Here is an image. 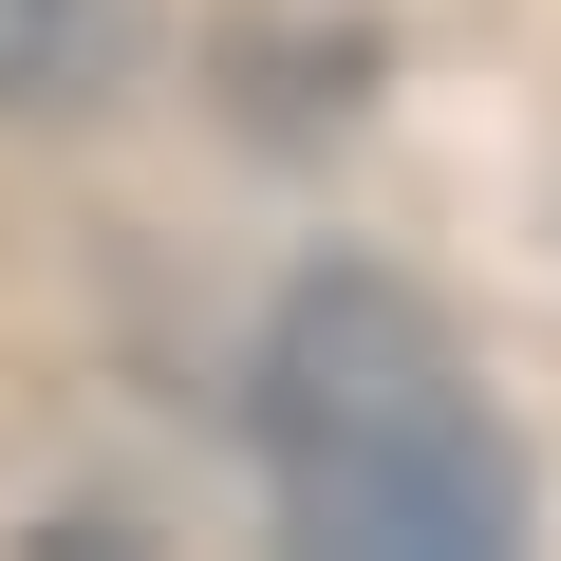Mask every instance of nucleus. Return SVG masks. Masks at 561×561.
<instances>
[{"label": "nucleus", "mask_w": 561, "mask_h": 561, "mask_svg": "<svg viewBox=\"0 0 561 561\" xmlns=\"http://www.w3.org/2000/svg\"><path fill=\"white\" fill-rule=\"evenodd\" d=\"M243 431H262L280 542H337V561H505L542 524L486 356L412 300V280H375V262L280 280L262 375H243Z\"/></svg>", "instance_id": "obj_1"}, {"label": "nucleus", "mask_w": 561, "mask_h": 561, "mask_svg": "<svg viewBox=\"0 0 561 561\" xmlns=\"http://www.w3.org/2000/svg\"><path fill=\"white\" fill-rule=\"evenodd\" d=\"M150 38V0H0V113H94Z\"/></svg>", "instance_id": "obj_2"}]
</instances>
